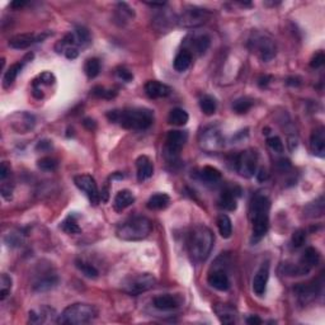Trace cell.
I'll list each match as a JSON object with an SVG mask.
<instances>
[{
  "instance_id": "1",
  "label": "cell",
  "mask_w": 325,
  "mask_h": 325,
  "mask_svg": "<svg viewBox=\"0 0 325 325\" xmlns=\"http://www.w3.org/2000/svg\"><path fill=\"white\" fill-rule=\"evenodd\" d=\"M111 122L118 124L121 127L134 131L147 130L154 122V112L149 108H126V110H115L107 113Z\"/></svg>"
},
{
  "instance_id": "2",
  "label": "cell",
  "mask_w": 325,
  "mask_h": 325,
  "mask_svg": "<svg viewBox=\"0 0 325 325\" xmlns=\"http://www.w3.org/2000/svg\"><path fill=\"white\" fill-rule=\"evenodd\" d=\"M213 234L207 226L197 225L189 231L187 238V250L193 263L205 262L213 247Z\"/></svg>"
},
{
  "instance_id": "3",
  "label": "cell",
  "mask_w": 325,
  "mask_h": 325,
  "mask_svg": "<svg viewBox=\"0 0 325 325\" xmlns=\"http://www.w3.org/2000/svg\"><path fill=\"white\" fill-rule=\"evenodd\" d=\"M270 201L264 194H255L250 203V221L253 226L252 243L257 244L262 240L269 229Z\"/></svg>"
},
{
  "instance_id": "4",
  "label": "cell",
  "mask_w": 325,
  "mask_h": 325,
  "mask_svg": "<svg viewBox=\"0 0 325 325\" xmlns=\"http://www.w3.org/2000/svg\"><path fill=\"white\" fill-rule=\"evenodd\" d=\"M152 230V224L145 216H134L118 224L116 235L121 240L139 241L147 238Z\"/></svg>"
},
{
  "instance_id": "5",
  "label": "cell",
  "mask_w": 325,
  "mask_h": 325,
  "mask_svg": "<svg viewBox=\"0 0 325 325\" xmlns=\"http://www.w3.org/2000/svg\"><path fill=\"white\" fill-rule=\"evenodd\" d=\"M97 317V309L93 305L78 304L69 305L60 315L58 322L63 325H83L93 321Z\"/></svg>"
},
{
  "instance_id": "6",
  "label": "cell",
  "mask_w": 325,
  "mask_h": 325,
  "mask_svg": "<svg viewBox=\"0 0 325 325\" xmlns=\"http://www.w3.org/2000/svg\"><path fill=\"white\" fill-rule=\"evenodd\" d=\"M248 47L264 63L275 59L277 53V46L275 41L267 34L258 33V32H255L252 38L248 41Z\"/></svg>"
},
{
  "instance_id": "7",
  "label": "cell",
  "mask_w": 325,
  "mask_h": 325,
  "mask_svg": "<svg viewBox=\"0 0 325 325\" xmlns=\"http://www.w3.org/2000/svg\"><path fill=\"white\" fill-rule=\"evenodd\" d=\"M211 13L208 9L196 6H188L183 9L181 16L177 17V24L183 28H196L210 21Z\"/></svg>"
},
{
  "instance_id": "8",
  "label": "cell",
  "mask_w": 325,
  "mask_h": 325,
  "mask_svg": "<svg viewBox=\"0 0 325 325\" xmlns=\"http://www.w3.org/2000/svg\"><path fill=\"white\" fill-rule=\"evenodd\" d=\"M156 285V278L151 273H139V275L130 276L122 282V291L131 296H137L144 292L149 291Z\"/></svg>"
},
{
  "instance_id": "9",
  "label": "cell",
  "mask_w": 325,
  "mask_h": 325,
  "mask_svg": "<svg viewBox=\"0 0 325 325\" xmlns=\"http://www.w3.org/2000/svg\"><path fill=\"white\" fill-rule=\"evenodd\" d=\"M258 154L255 150L247 149L239 152L234 157V168L239 176L244 178H252L257 173Z\"/></svg>"
},
{
  "instance_id": "10",
  "label": "cell",
  "mask_w": 325,
  "mask_h": 325,
  "mask_svg": "<svg viewBox=\"0 0 325 325\" xmlns=\"http://www.w3.org/2000/svg\"><path fill=\"white\" fill-rule=\"evenodd\" d=\"M74 183L89 198L92 205H98V202L100 201V193L98 191L95 179L92 176H89V174H80V176L74 177Z\"/></svg>"
},
{
  "instance_id": "11",
  "label": "cell",
  "mask_w": 325,
  "mask_h": 325,
  "mask_svg": "<svg viewBox=\"0 0 325 325\" xmlns=\"http://www.w3.org/2000/svg\"><path fill=\"white\" fill-rule=\"evenodd\" d=\"M199 144H201L202 149L206 150V151L216 152L223 149L224 145H225V141H224L223 135H221V132L218 129L210 127V129L202 132Z\"/></svg>"
},
{
  "instance_id": "12",
  "label": "cell",
  "mask_w": 325,
  "mask_h": 325,
  "mask_svg": "<svg viewBox=\"0 0 325 325\" xmlns=\"http://www.w3.org/2000/svg\"><path fill=\"white\" fill-rule=\"evenodd\" d=\"M187 140H188V134L186 131H179V130L169 131L166 142L167 155L171 157L178 156L179 152L182 151L183 146L186 145Z\"/></svg>"
},
{
  "instance_id": "13",
  "label": "cell",
  "mask_w": 325,
  "mask_h": 325,
  "mask_svg": "<svg viewBox=\"0 0 325 325\" xmlns=\"http://www.w3.org/2000/svg\"><path fill=\"white\" fill-rule=\"evenodd\" d=\"M36 124V120L32 115L27 112H17L11 117L12 129L16 130L18 134H26L32 130Z\"/></svg>"
},
{
  "instance_id": "14",
  "label": "cell",
  "mask_w": 325,
  "mask_h": 325,
  "mask_svg": "<svg viewBox=\"0 0 325 325\" xmlns=\"http://www.w3.org/2000/svg\"><path fill=\"white\" fill-rule=\"evenodd\" d=\"M48 36V33L43 34V36H36L34 33H21L16 34V36L12 37L9 39V46L14 50H24V48H28L29 46H32L33 43L39 42L42 41L43 38Z\"/></svg>"
},
{
  "instance_id": "15",
  "label": "cell",
  "mask_w": 325,
  "mask_h": 325,
  "mask_svg": "<svg viewBox=\"0 0 325 325\" xmlns=\"http://www.w3.org/2000/svg\"><path fill=\"white\" fill-rule=\"evenodd\" d=\"M320 291H321V282L317 283V281H312L311 283H299L295 287V292L302 302L311 301L317 294H320Z\"/></svg>"
},
{
  "instance_id": "16",
  "label": "cell",
  "mask_w": 325,
  "mask_h": 325,
  "mask_svg": "<svg viewBox=\"0 0 325 325\" xmlns=\"http://www.w3.org/2000/svg\"><path fill=\"white\" fill-rule=\"evenodd\" d=\"M268 280H269V264L263 263L262 267L255 273L254 280H253V291L257 296L262 297L265 294Z\"/></svg>"
},
{
  "instance_id": "17",
  "label": "cell",
  "mask_w": 325,
  "mask_h": 325,
  "mask_svg": "<svg viewBox=\"0 0 325 325\" xmlns=\"http://www.w3.org/2000/svg\"><path fill=\"white\" fill-rule=\"evenodd\" d=\"M32 59H33V53H28V55L24 56L23 59H22L19 63H16L13 64L12 66H9L8 70L4 73V76H3V87L6 88H9L11 85H13V83L16 81L17 76L19 75V73H21L22 70H23L24 65H26L27 63H28V60L31 61Z\"/></svg>"
},
{
  "instance_id": "18",
  "label": "cell",
  "mask_w": 325,
  "mask_h": 325,
  "mask_svg": "<svg viewBox=\"0 0 325 325\" xmlns=\"http://www.w3.org/2000/svg\"><path fill=\"white\" fill-rule=\"evenodd\" d=\"M145 93L151 99H156V98L168 97L172 93V88L157 80H150L145 84Z\"/></svg>"
},
{
  "instance_id": "19",
  "label": "cell",
  "mask_w": 325,
  "mask_h": 325,
  "mask_svg": "<svg viewBox=\"0 0 325 325\" xmlns=\"http://www.w3.org/2000/svg\"><path fill=\"white\" fill-rule=\"evenodd\" d=\"M310 147L312 154L316 156L322 157L325 155V129L322 126H319L312 131L310 136Z\"/></svg>"
},
{
  "instance_id": "20",
  "label": "cell",
  "mask_w": 325,
  "mask_h": 325,
  "mask_svg": "<svg viewBox=\"0 0 325 325\" xmlns=\"http://www.w3.org/2000/svg\"><path fill=\"white\" fill-rule=\"evenodd\" d=\"M136 167H137V181L144 182L146 179L151 178L152 173H154V164L151 160L149 159V156L146 155H141L137 157L136 160Z\"/></svg>"
},
{
  "instance_id": "21",
  "label": "cell",
  "mask_w": 325,
  "mask_h": 325,
  "mask_svg": "<svg viewBox=\"0 0 325 325\" xmlns=\"http://www.w3.org/2000/svg\"><path fill=\"white\" fill-rule=\"evenodd\" d=\"M207 282L211 287L218 291H228L230 289V280L228 275L223 270H215L211 272L207 277Z\"/></svg>"
},
{
  "instance_id": "22",
  "label": "cell",
  "mask_w": 325,
  "mask_h": 325,
  "mask_svg": "<svg viewBox=\"0 0 325 325\" xmlns=\"http://www.w3.org/2000/svg\"><path fill=\"white\" fill-rule=\"evenodd\" d=\"M134 202L135 196L132 194V192L129 191V189H122V191H120L116 194L115 199H113V207H115L116 211L121 212L125 208L130 207Z\"/></svg>"
},
{
  "instance_id": "23",
  "label": "cell",
  "mask_w": 325,
  "mask_h": 325,
  "mask_svg": "<svg viewBox=\"0 0 325 325\" xmlns=\"http://www.w3.org/2000/svg\"><path fill=\"white\" fill-rule=\"evenodd\" d=\"M213 311L218 315L223 324H233L236 320V311L233 306L228 304H218L213 306Z\"/></svg>"
},
{
  "instance_id": "24",
  "label": "cell",
  "mask_w": 325,
  "mask_h": 325,
  "mask_svg": "<svg viewBox=\"0 0 325 325\" xmlns=\"http://www.w3.org/2000/svg\"><path fill=\"white\" fill-rule=\"evenodd\" d=\"M152 305L155 309L160 310V311H172L179 306V302L172 295H160L152 300Z\"/></svg>"
},
{
  "instance_id": "25",
  "label": "cell",
  "mask_w": 325,
  "mask_h": 325,
  "mask_svg": "<svg viewBox=\"0 0 325 325\" xmlns=\"http://www.w3.org/2000/svg\"><path fill=\"white\" fill-rule=\"evenodd\" d=\"M320 262V253L316 248L309 247L305 249V252L302 253L301 259H300V264L304 265L305 268H307L309 270H311L312 268L316 267Z\"/></svg>"
},
{
  "instance_id": "26",
  "label": "cell",
  "mask_w": 325,
  "mask_h": 325,
  "mask_svg": "<svg viewBox=\"0 0 325 325\" xmlns=\"http://www.w3.org/2000/svg\"><path fill=\"white\" fill-rule=\"evenodd\" d=\"M218 203L219 207H221L225 211L236 210L238 203H236V194L235 192H234V189H225V191H223Z\"/></svg>"
},
{
  "instance_id": "27",
  "label": "cell",
  "mask_w": 325,
  "mask_h": 325,
  "mask_svg": "<svg viewBox=\"0 0 325 325\" xmlns=\"http://www.w3.org/2000/svg\"><path fill=\"white\" fill-rule=\"evenodd\" d=\"M192 60H193V55L188 50L183 48V50H181L177 53L176 59H174V69L178 73H183V71H186L191 66Z\"/></svg>"
},
{
  "instance_id": "28",
  "label": "cell",
  "mask_w": 325,
  "mask_h": 325,
  "mask_svg": "<svg viewBox=\"0 0 325 325\" xmlns=\"http://www.w3.org/2000/svg\"><path fill=\"white\" fill-rule=\"evenodd\" d=\"M169 203H171V197H169L168 194L156 193V194H152V196L150 197L146 206L149 210L157 211V210H164V208H167L169 206Z\"/></svg>"
},
{
  "instance_id": "29",
  "label": "cell",
  "mask_w": 325,
  "mask_h": 325,
  "mask_svg": "<svg viewBox=\"0 0 325 325\" xmlns=\"http://www.w3.org/2000/svg\"><path fill=\"white\" fill-rule=\"evenodd\" d=\"M210 37L206 36V34H201V36L192 37V42L189 43V48H193L197 55H203L208 50V47H210ZM189 48H186V50H189Z\"/></svg>"
},
{
  "instance_id": "30",
  "label": "cell",
  "mask_w": 325,
  "mask_h": 325,
  "mask_svg": "<svg viewBox=\"0 0 325 325\" xmlns=\"http://www.w3.org/2000/svg\"><path fill=\"white\" fill-rule=\"evenodd\" d=\"M221 172L219 169L213 168V167L206 166L201 169L199 172V179L203 181L207 184H215L221 181Z\"/></svg>"
},
{
  "instance_id": "31",
  "label": "cell",
  "mask_w": 325,
  "mask_h": 325,
  "mask_svg": "<svg viewBox=\"0 0 325 325\" xmlns=\"http://www.w3.org/2000/svg\"><path fill=\"white\" fill-rule=\"evenodd\" d=\"M280 272L283 276H290V277H296V276H305L310 272L304 265L299 264H290V263H283L280 267Z\"/></svg>"
},
{
  "instance_id": "32",
  "label": "cell",
  "mask_w": 325,
  "mask_h": 325,
  "mask_svg": "<svg viewBox=\"0 0 325 325\" xmlns=\"http://www.w3.org/2000/svg\"><path fill=\"white\" fill-rule=\"evenodd\" d=\"M188 120V113L184 110H182V108H174L168 116V122L173 126H184V125H187Z\"/></svg>"
},
{
  "instance_id": "33",
  "label": "cell",
  "mask_w": 325,
  "mask_h": 325,
  "mask_svg": "<svg viewBox=\"0 0 325 325\" xmlns=\"http://www.w3.org/2000/svg\"><path fill=\"white\" fill-rule=\"evenodd\" d=\"M218 229L220 235L223 236L224 239H229L233 234V223H231V219L229 218L225 213H221L218 218Z\"/></svg>"
},
{
  "instance_id": "34",
  "label": "cell",
  "mask_w": 325,
  "mask_h": 325,
  "mask_svg": "<svg viewBox=\"0 0 325 325\" xmlns=\"http://www.w3.org/2000/svg\"><path fill=\"white\" fill-rule=\"evenodd\" d=\"M59 282V278L56 277V276L51 275V276H45L43 278H41V280L37 281L36 283L33 285V289L34 291H47V290H51L53 289V287L58 285Z\"/></svg>"
},
{
  "instance_id": "35",
  "label": "cell",
  "mask_w": 325,
  "mask_h": 325,
  "mask_svg": "<svg viewBox=\"0 0 325 325\" xmlns=\"http://www.w3.org/2000/svg\"><path fill=\"white\" fill-rule=\"evenodd\" d=\"M199 108L206 116L215 115L216 108H218V102L212 95H203L199 99Z\"/></svg>"
},
{
  "instance_id": "36",
  "label": "cell",
  "mask_w": 325,
  "mask_h": 325,
  "mask_svg": "<svg viewBox=\"0 0 325 325\" xmlns=\"http://www.w3.org/2000/svg\"><path fill=\"white\" fill-rule=\"evenodd\" d=\"M253 104H254L253 99H250V98L248 97H243L239 98V99H236L235 102H234L233 110L234 112L238 113V115H244V113H247L248 111L253 107Z\"/></svg>"
},
{
  "instance_id": "37",
  "label": "cell",
  "mask_w": 325,
  "mask_h": 325,
  "mask_svg": "<svg viewBox=\"0 0 325 325\" xmlns=\"http://www.w3.org/2000/svg\"><path fill=\"white\" fill-rule=\"evenodd\" d=\"M324 213V199L320 197L317 201L312 202L306 207V215L309 218H320Z\"/></svg>"
},
{
  "instance_id": "38",
  "label": "cell",
  "mask_w": 325,
  "mask_h": 325,
  "mask_svg": "<svg viewBox=\"0 0 325 325\" xmlns=\"http://www.w3.org/2000/svg\"><path fill=\"white\" fill-rule=\"evenodd\" d=\"M84 71L89 79L97 78L100 73V61L95 58L89 59V60L85 63Z\"/></svg>"
},
{
  "instance_id": "39",
  "label": "cell",
  "mask_w": 325,
  "mask_h": 325,
  "mask_svg": "<svg viewBox=\"0 0 325 325\" xmlns=\"http://www.w3.org/2000/svg\"><path fill=\"white\" fill-rule=\"evenodd\" d=\"M74 34H75L76 38V46H79V47L80 46L81 47H85V46H88L90 43V33L85 27H78L75 29V32H74Z\"/></svg>"
},
{
  "instance_id": "40",
  "label": "cell",
  "mask_w": 325,
  "mask_h": 325,
  "mask_svg": "<svg viewBox=\"0 0 325 325\" xmlns=\"http://www.w3.org/2000/svg\"><path fill=\"white\" fill-rule=\"evenodd\" d=\"M76 268L83 272V275L87 276L88 278H97L99 276V270L94 267V265L89 264V263L84 262V260H76L75 262Z\"/></svg>"
},
{
  "instance_id": "41",
  "label": "cell",
  "mask_w": 325,
  "mask_h": 325,
  "mask_svg": "<svg viewBox=\"0 0 325 325\" xmlns=\"http://www.w3.org/2000/svg\"><path fill=\"white\" fill-rule=\"evenodd\" d=\"M12 285H13V281H12L11 276L3 273L0 277V300H6L7 296L11 294Z\"/></svg>"
},
{
  "instance_id": "42",
  "label": "cell",
  "mask_w": 325,
  "mask_h": 325,
  "mask_svg": "<svg viewBox=\"0 0 325 325\" xmlns=\"http://www.w3.org/2000/svg\"><path fill=\"white\" fill-rule=\"evenodd\" d=\"M60 228L68 234H80L81 233L80 226L76 224V220H75V218H74V215L68 216V218H66L65 220L61 223Z\"/></svg>"
},
{
  "instance_id": "43",
  "label": "cell",
  "mask_w": 325,
  "mask_h": 325,
  "mask_svg": "<svg viewBox=\"0 0 325 325\" xmlns=\"http://www.w3.org/2000/svg\"><path fill=\"white\" fill-rule=\"evenodd\" d=\"M37 167H38L41 171L52 172L58 168V160H55L53 157H51V156L41 157V159L37 161Z\"/></svg>"
},
{
  "instance_id": "44",
  "label": "cell",
  "mask_w": 325,
  "mask_h": 325,
  "mask_svg": "<svg viewBox=\"0 0 325 325\" xmlns=\"http://www.w3.org/2000/svg\"><path fill=\"white\" fill-rule=\"evenodd\" d=\"M305 241H306V231L304 229H299V230H296L292 234L291 243L294 248H301L305 244Z\"/></svg>"
},
{
  "instance_id": "45",
  "label": "cell",
  "mask_w": 325,
  "mask_h": 325,
  "mask_svg": "<svg viewBox=\"0 0 325 325\" xmlns=\"http://www.w3.org/2000/svg\"><path fill=\"white\" fill-rule=\"evenodd\" d=\"M92 93L95 97L105 98V99H112V98H115L116 95H117V92H115V90H107L103 87H95L94 89L92 90Z\"/></svg>"
},
{
  "instance_id": "46",
  "label": "cell",
  "mask_w": 325,
  "mask_h": 325,
  "mask_svg": "<svg viewBox=\"0 0 325 325\" xmlns=\"http://www.w3.org/2000/svg\"><path fill=\"white\" fill-rule=\"evenodd\" d=\"M267 145L275 152H278V154L283 152V142H282V140H281L278 136L268 137V139H267Z\"/></svg>"
},
{
  "instance_id": "47",
  "label": "cell",
  "mask_w": 325,
  "mask_h": 325,
  "mask_svg": "<svg viewBox=\"0 0 325 325\" xmlns=\"http://www.w3.org/2000/svg\"><path fill=\"white\" fill-rule=\"evenodd\" d=\"M39 81L34 80L33 84H45V85H51L55 83V76H53V74L48 73V71H45V73H42L41 75L38 76Z\"/></svg>"
},
{
  "instance_id": "48",
  "label": "cell",
  "mask_w": 325,
  "mask_h": 325,
  "mask_svg": "<svg viewBox=\"0 0 325 325\" xmlns=\"http://www.w3.org/2000/svg\"><path fill=\"white\" fill-rule=\"evenodd\" d=\"M324 63H325L324 52H322V51H319V52H316L314 56H312L311 61H310V66H311L312 69H319L324 65Z\"/></svg>"
},
{
  "instance_id": "49",
  "label": "cell",
  "mask_w": 325,
  "mask_h": 325,
  "mask_svg": "<svg viewBox=\"0 0 325 325\" xmlns=\"http://www.w3.org/2000/svg\"><path fill=\"white\" fill-rule=\"evenodd\" d=\"M43 310H41V311H34V310L29 311V322H32V324H39V322L45 321L46 314L43 312Z\"/></svg>"
},
{
  "instance_id": "50",
  "label": "cell",
  "mask_w": 325,
  "mask_h": 325,
  "mask_svg": "<svg viewBox=\"0 0 325 325\" xmlns=\"http://www.w3.org/2000/svg\"><path fill=\"white\" fill-rule=\"evenodd\" d=\"M117 76L121 79V80L126 81V83H130L134 79V75H132L131 71H129L127 69L125 68H120L117 70Z\"/></svg>"
},
{
  "instance_id": "51",
  "label": "cell",
  "mask_w": 325,
  "mask_h": 325,
  "mask_svg": "<svg viewBox=\"0 0 325 325\" xmlns=\"http://www.w3.org/2000/svg\"><path fill=\"white\" fill-rule=\"evenodd\" d=\"M9 176H11V167H9L8 161H3L0 167V179L4 182Z\"/></svg>"
},
{
  "instance_id": "52",
  "label": "cell",
  "mask_w": 325,
  "mask_h": 325,
  "mask_svg": "<svg viewBox=\"0 0 325 325\" xmlns=\"http://www.w3.org/2000/svg\"><path fill=\"white\" fill-rule=\"evenodd\" d=\"M65 56L69 59V60H74L79 56V48L78 47H68L65 51Z\"/></svg>"
},
{
  "instance_id": "53",
  "label": "cell",
  "mask_w": 325,
  "mask_h": 325,
  "mask_svg": "<svg viewBox=\"0 0 325 325\" xmlns=\"http://www.w3.org/2000/svg\"><path fill=\"white\" fill-rule=\"evenodd\" d=\"M255 177H257L258 182H264L269 178V174H268V172L264 168H260L258 171V173H255Z\"/></svg>"
},
{
  "instance_id": "54",
  "label": "cell",
  "mask_w": 325,
  "mask_h": 325,
  "mask_svg": "<svg viewBox=\"0 0 325 325\" xmlns=\"http://www.w3.org/2000/svg\"><path fill=\"white\" fill-rule=\"evenodd\" d=\"M52 147V144L48 140H43V141H39L38 145H37L36 149L41 150V151H46V150H50Z\"/></svg>"
},
{
  "instance_id": "55",
  "label": "cell",
  "mask_w": 325,
  "mask_h": 325,
  "mask_svg": "<svg viewBox=\"0 0 325 325\" xmlns=\"http://www.w3.org/2000/svg\"><path fill=\"white\" fill-rule=\"evenodd\" d=\"M247 322L249 325H259V324H262L263 321L259 316H257V315H252V316L248 317Z\"/></svg>"
},
{
  "instance_id": "56",
  "label": "cell",
  "mask_w": 325,
  "mask_h": 325,
  "mask_svg": "<svg viewBox=\"0 0 325 325\" xmlns=\"http://www.w3.org/2000/svg\"><path fill=\"white\" fill-rule=\"evenodd\" d=\"M83 125H84L88 130H95V127H97L95 121L92 120V118H85L84 122H83Z\"/></svg>"
},
{
  "instance_id": "57",
  "label": "cell",
  "mask_w": 325,
  "mask_h": 325,
  "mask_svg": "<svg viewBox=\"0 0 325 325\" xmlns=\"http://www.w3.org/2000/svg\"><path fill=\"white\" fill-rule=\"evenodd\" d=\"M287 84L289 85H295V87H299L301 84V80L299 78H289L287 79Z\"/></svg>"
},
{
  "instance_id": "58",
  "label": "cell",
  "mask_w": 325,
  "mask_h": 325,
  "mask_svg": "<svg viewBox=\"0 0 325 325\" xmlns=\"http://www.w3.org/2000/svg\"><path fill=\"white\" fill-rule=\"evenodd\" d=\"M27 4V2H24V0H18V2H13V3L11 4V7L13 9H18V8H23L24 6H26Z\"/></svg>"
}]
</instances>
